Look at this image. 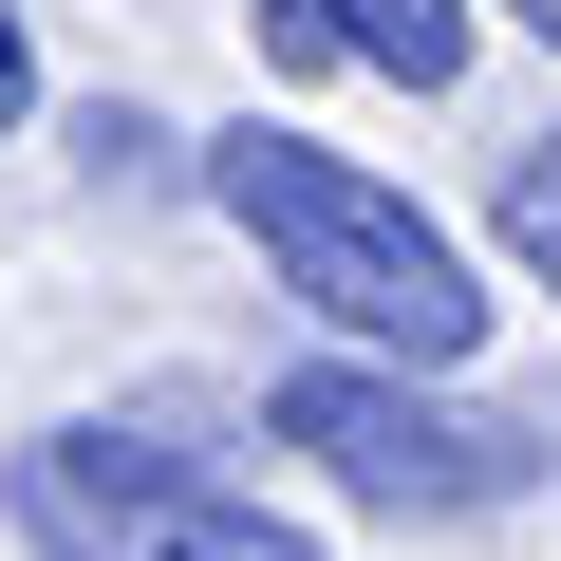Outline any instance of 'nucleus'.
Returning <instances> with one entry per match:
<instances>
[{"mask_svg":"<svg viewBox=\"0 0 561 561\" xmlns=\"http://www.w3.org/2000/svg\"><path fill=\"white\" fill-rule=\"evenodd\" d=\"M505 20H524V38H542V57H561V0H505Z\"/></svg>","mask_w":561,"mask_h":561,"instance_id":"0eeeda50","label":"nucleus"},{"mask_svg":"<svg viewBox=\"0 0 561 561\" xmlns=\"http://www.w3.org/2000/svg\"><path fill=\"white\" fill-rule=\"evenodd\" d=\"M0 524L38 561H337L319 524L243 505L206 449H150V431H38L0 468Z\"/></svg>","mask_w":561,"mask_h":561,"instance_id":"7ed1b4c3","label":"nucleus"},{"mask_svg":"<svg viewBox=\"0 0 561 561\" xmlns=\"http://www.w3.org/2000/svg\"><path fill=\"white\" fill-rule=\"evenodd\" d=\"M206 206L262 243V280H280L319 337L412 356V375H468V356H486V280H468V243H449L393 169H356V150H319V131L243 113V131L206 150Z\"/></svg>","mask_w":561,"mask_h":561,"instance_id":"f257e3e1","label":"nucleus"},{"mask_svg":"<svg viewBox=\"0 0 561 561\" xmlns=\"http://www.w3.org/2000/svg\"><path fill=\"white\" fill-rule=\"evenodd\" d=\"M280 449H300L337 505H375V524H486V505H524L542 468H561V431H524V412H468L449 375H412V356H319V375H280Z\"/></svg>","mask_w":561,"mask_h":561,"instance_id":"f03ea898","label":"nucleus"},{"mask_svg":"<svg viewBox=\"0 0 561 561\" xmlns=\"http://www.w3.org/2000/svg\"><path fill=\"white\" fill-rule=\"evenodd\" d=\"M38 113V38H20V0H0V131Z\"/></svg>","mask_w":561,"mask_h":561,"instance_id":"423d86ee","label":"nucleus"},{"mask_svg":"<svg viewBox=\"0 0 561 561\" xmlns=\"http://www.w3.org/2000/svg\"><path fill=\"white\" fill-rule=\"evenodd\" d=\"M486 225H505V262L542 280V300H561V131H542V150H505V187H486Z\"/></svg>","mask_w":561,"mask_h":561,"instance_id":"39448f33","label":"nucleus"},{"mask_svg":"<svg viewBox=\"0 0 561 561\" xmlns=\"http://www.w3.org/2000/svg\"><path fill=\"white\" fill-rule=\"evenodd\" d=\"M262 38H337L393 94H449L468 76V0H262Z\"/></svg>","mask_w":561,"mask_h":561,"instance_id":"20e7f679","label":"nucleus"}]
</instances>
